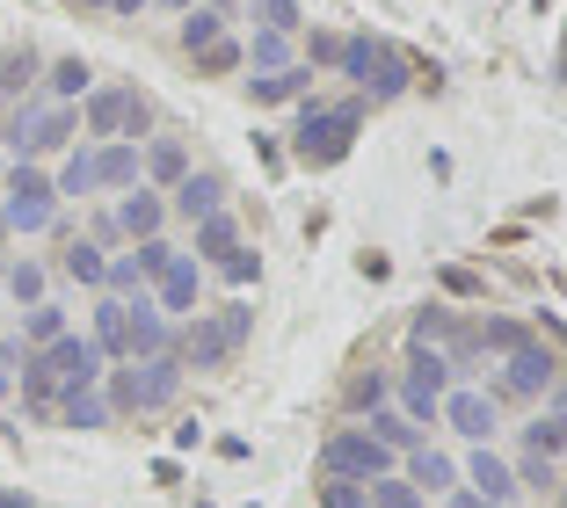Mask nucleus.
<instances>
[{
	"instance_id": "obj_1",
	"label": "nucleus",
	"mask_w": 567,
	"mask_h": 508,
	"mask_svg": "<svg viewBox=\"0 0 567 508\" xmlns=\"http://www.w3.org/2000/svg\"><path fill=\"white\" fill-rule=\"evenodd\" d=\"M357 132H364V102H334V110L306 102V116H299V160L306 167H334L342 153L357 146Z\"/></svg>"
},
{
	"instance_id": "obj_2",
	"label": "nucleus",
	"mask_w": 567,
	"mask_h": 508,
	"mask_svg": "<svg viewBox=\"0 0 567 508\" xmlns=\"http://www.w3.org/2000/svg\"><path fill=\"white\" fill-rule=\"evenodd\" d=\"M183 393V356H132V371L110 385V407H124V414H153V407H167V400Z\"/></svg>"
},
{
	"instance_id": "obj_3",
	"label": "nucleus",
	"mask_w": 567,
	"mask_h": 508,
	"mask_svg": "<svg viewBox=\"0 0 567 508\" xmlns=\"http://www.w3.org/2000/svg\"><path fill=\"white\" fill-rule=\"evenodd\" d=\"M248 328H255V312H248V305L197 312V328H189V349H183V363H189V371H218V363H226L240 342H248Z\"/></svg>"
},
{
	"instance_id": "obj_4",
	"label": "nucleus",
	"mask_w": 567,
	"mask_h": 508,
	"mask_svg": "<svg viewBox=\"0 0 567 508\" xmlns=\"http://www.w3.org/2000/svg\"><path fill=\"white\" fill-rule=\"evenodd\" d=\"M342 73H350V81H364L379 102L408 95V59L393 44H379V37H342Z\"/></svg>"
},
{
	"instance_id": "obj_5",
	"label": "nucleus",
	"mask_w": 567,
	"mask_h": 508,
	"mask_svg": "<svg viewBox=\"0 0 567 508\" xmlns=\"http://www.w3.org/2000/svg\"><path fill=\"white\" fill-rule=\"evenodd\" d=\"M320 465H328V479H385L393 473V450H385L371 428H342V436H328L320 443Z\"/></svg>"
},
{
	"instance_id": "obj_6",
	"label": "nucleus",
	"mask_w": 567,
	"mask_h": 508,
	"mask_svg": "<svg viewBox=\"0 0 567 508\" xmlns=\"http://www.w3.org/2000/svg\"><path fill=\"white\" fill-rule=\"evenodd\" d=\"M0 189H8V204H0V218H8V232H44V226H51V197H59V189H51V182L37 175L30 160H22L16 175L0 182Z\"/></svg>"
},
{
	"instance_id": "obj_7",
	"label": "nucleus",
	"mask_w": 567,
	"mask_h": 508,
	"mask_svg": "<svg viewBox=\"0 0 567 508\" xmlns=\"http://www.w3.org/2000/svg\"><path fill=\"white\" fill-rule=\"evenodd\" d=\"M37 363H44V377H51V385H66V393H73V385H95V377H102L95 334H87V342H81V334H59L51 349H37Z\"/></svg>"
},
{
	"instance_id": "obj_8",
	"label": "nucleus",
	"mask_w": 567,
	"mask_h": 508,
	"mask_svg": "<svg viewBox=\"0 0 567 508\" xmlns=\"http://www.w3.org/2000/svg\"><path fill=\"white\" fill-rule=\"evenodd\" d=\"M444 385H451V363L436 356V349H415V356H408V385H401L408 414H415V422H436V407H444Z\"/></svg>"
},
{
	"instance_id": "obj_9",
	"label": "nucleus",
	"mask_w": 567,
	"mask_h": 508,
	"mask_svg": "<svg viewBox=\"0 0 567 508\" xmlns=\"http://www.w3.org/2000/svg\"><path fill=\"white\" fill-rule=\"evenodd\" d=\"M73 132H81V110H66V102H59V110H22V116H16L22 160H30V153H59Z\"/></svg>"
},
{
	"instance_id": "obj_10",
	"label": "nucleus",
	"mask_w": 567,
	"mask_h": 508,
	"mask_svg": "<svg viewBox=\"0 0 567 508\" xmlns=\"http://www.w3.org/2000/svg\"><path fill=\"white\" fill-rule=\"evenodd\" d=\"M197 291H204V262L197 255H175V262L153 277V305L161 312H197Z\"/></svg>"
},
{
	"instance_id": "obj_11",
	"label": "nucleus",
	"mask_w": 567,
	"mask_h": 508,
	"mask_svg": "<svg viewBox=\"0 0 567 508\" xmlns=\"http://www.w3.org/2000/svg\"><path fill=\"white\" fill-rule=\"evenodd\" d=\"M553 371H560V363H553L538 342L509 349V371H502V400H532V393H546V385H553Z\"/></svg>"
},
{
	"instance_id": "obj_12",
	"label": "nucleus",
	"mask_w": 567,
	"mask_h": 508,
	"mask_svg": "<svg viewBox=\"0 0 567 508\" xmlns=\"http://www.w3.org/2000/svg\"><path fill=\"white\" fill-rule=\"evenodd\" d=\"M436 414H444L458 436H473V443L495 436V393H444V407H436Z\"/></svg>"
},
{
	"instance_id": "obj_13",
	"label": "nucleus",
	"mask_w": 567,
	"mask_h": 508,
	"mask_svg": "<svg viewBox=\"0 0 567 508\" xmlns=\"http://www.w3.org/2000/svg\"><path fill=\"white\" fill-rule=\"evenodd\" d=\"M132 95H138V87H95V95H87L81 124L102 138V146H110V138H124V110H132Z\"/></svg>"
},
{
	"instance_id": "obj_14",
	"label": "nucleus",
	"mask_w": 567,
	"mask_h": 508,
	"mask_svg": "<svg viewBox=\"0 0 567 508\" xmlns=\"http://www.w3.org/2000/svg\"><path fill=\"white\" fill-rule=\"evenodd\" d=\"M218 204H226V175H212V167H197V175H183L175 182V211L197 226V218H212Z\"/></svg>"
},
{
	"instance_id": "obj_15",
	"label": "nucleus",
	"mask_w": 567,
	"mask_h": 508,
	"mask_svg": "<svg viewBox=\"0 0 567 508\" xmlns=\"http://www.w3.org/2000/svg\"><path fill=\"white\" fill-rule=\"evenodd\" d=\"M132 182H138V146L110 138V146L95 153V189H132Z\"/></svg>"
},
{
	"instance_id": "obj_16",
	"label": "nucleus",
	"mask_w": 567,
	"mask_h": 508,
	"mask_svg": "<svg viewBox=\"0 0 567 508\" xmlns=\"http://www.w3.org/2000/svg\"><path fill=\"white\" fill-rule=\"evenodd\" d=\"M466 479L487 494V501H509V494H517V473H509L495 450H473V458H466Z\"/></svg>"
},
{
	"instance_id": "obj_17",
	"label": "nucleus",
	"mask_w": 567,
	"mask_h": 508,
	"mask_svg": "<svg viewBox=\"0 0 567 508\" xmlns=\"http://www.w3.org/2000/svg\"><path fill=\"white\" fill-rule=\"evenodd\" d=\"M51 414H59V422H66V428H102V422H110V400H102L95 385H73V393L59 400V407H51Z\"/></svg>"
},
{
	"instance_id": "obj_18",
	"label": "nucleus",
	"mask_w": 567,
	"mask_h": 508,
	"mask_svg": "<svg viewBox=\"0 0 567 508\" xmlns=\"http://www.w3.org/2000/svg\"><path fill=\"white\" fill-rule=\"evenodd\" d=\"M161 197H153V189H132V197H124V211H117V232H132V240H153V232H161Z\"/></svg>"
},
{
	"instance_id": "obj_19",
	"label": "nucleus",
	"mask_w": 567,
	"mask_h": 508,
	"mask_svg": "<svg viewBox=\"0 0 567 508\" xmlns=\"http://www.w3.org/2000/svg\"><path fill=\"white\" fill-rule=\"evenodd\" d=\"M37 73H44V59H37L30 44H16V51H0V102H16L22 87L37 81Z\"/></svg>"
},
{
	"instance_id": "obj_20",
	"label": "nucleus",
	"mask_w": 567,
	"mask_h": 508,
	"mask_svg": "<svg viewBox=\"0 0 567 508\" xmlns=\"http://www.w3.org/2000/svg\"><path fill=\"white\" fill-rule=\"evenodd\" d=\"M124 328H132V305L124 298H102L95 305V349L102 356H124Z\"/></svg>"
},
{
	"instance_id": "obj_21",
	"label": "nucleus",
	"mask_w": 567,
	"mask_h": 508,
	"mask_svg": "<svg viewBox=\"0 0 567 508\" xmlns=\"http://www.w3.org/2000/svg\"><path fill=\"white\" fill-rule=\"evenodd\" d=\"M234 247H240V226H234V218H226V211L197 218V255H212V262H226Z\"/></svg>"
},
{
	"instance_id": "obj_22",
	"label": "nucleus",
	"mask_w": 567,
	"mask_h": 508,
	"mask_svg": "<svg viewBox=\"0 0 567 508\" xmlns=\"http://www.w3.org/2000/svg\"><path fill=\"white\" fill-rule=\"evenodd\" d=\"M59 334H66V312H59V305H30V312H22V342H30V349H51Z\"/></svg>"
},
{
	"instance_id": "obj_23",
	"label": "nucleus",
	"mask_w": 567,
	"mask_h": 508,
	"mask_svg": "<svg viewBox=\"0 0 567 508\" xmlns=\"http://www.w3.org/2000/svg\"><path fill=\"white\" fill-rule=\"evenodd\" d=\"M146 167H153V182H183V175H189L183 138H153V146H146Z\"/></svg>"
},
{
	"instance_id": "obj_24",
	"label": "nucleus",
	"mask_w": 567,
	"mask_h": 508,
	"mask_svg": "<svg viewBox=\"0 0 567 508\" xmlns=\"http://www.w3.org/2000/svg\"><path fill=\"white\" fill-rule=\"evenodd\" d=\"M408 479H415V487H430V494H451V487H458V465L436 458V450H422V458L408 465Z\"/></svg>"
},
{
	"instance_id": "obj_25",
	"label": "nucleus",
	"mask_w": 567,
	"mask_h": 508,
	"mask_svg": "<svg viewBox=\"0 0 567 508\" xmlns=\"http://www.w3.org/2000/svg\"><path fill=\"white\" fill-rule=\"evenodd\" d=\"M218 22H226L218 8H189V15H183V51H189V59H197L204 44H218V37H226Z\"/></svg>"
},
{
	"instance_id": "obj_26",
	"label": "nucleus",
	"mask_w": 567,
	"mask_h": 508,
	"mask_svg": "<svg viewBox=\"0 0 567 508\" xmlns=\"http://www.w3.org/2000/svg\"><path fill=\"white\" fill-rule=\"evenodd\" d=\"M66 277H81L87 291H102V283H110V262H102L87 240H73V247H66Z\"/></svg>"
},
{
	"instance_id": "obj_27",
	"label": "nucleus",
	"mask_w": 567,
	"mask_h": 508,
	"mask_svg": "<svg viewBox=\"0 0 567 508\" xmlns=\"http://www.w3.org/2000/svg\"><path fill=\"white\" fill-rule=\"evenodd\" d=\"M248 87H255V102H291V95H306V73L277 66V73H262V81H248Z\"/></svg>"
},
{
	"instance_id": "obj_28",
	"label": "nucleus",
	"mask_w": 567,
	"mask_h": 508,
	"mask_svg": "<svg viewBox=\"0 0 567 508\" xmlns=\"http://www.w3.org/2000/svg\"><path fill=\"white\" fill-rule=\"evenodd\" d=\"M51 189H59V197H87V189H95V153H73V160L59 167Z\"/></svg>"
},
{
	"instance_id": "obj_29",
	"label": "nucleus",
	"mask_w": 567,
	"mask_h": 508,
	"mask_svg": "<svg viewBox=\"0 0 567 508\" xmlns=\"http://www.w3.org/2000/svg\"><path fill=\"white\" fill-rule=\"evenodd\" d=\"M234 66H248V44H234V37H218V44L197 51V73H234Z\"/></svg>"
},
{
	"instance_id": "obj_30",
	"label": "nucleus",
	"mask_w": 567,
	"mask_h": 508,
	"mask_svg": "<svg viewBox=\"0 0 567 508\" xmlns=\"http://www.w3.org/2000/svg\"><path fill=\"white\" fill-rule=\"evenodd\" d=\"M87 81H95V73H87V59H59V66H51V95H59V102L87 95Z\"/></svg>"
},
{
	"instance_id": "obj_31",
	"label": "nucleus",
	"mask_w": 567,
	"mask_h": 508,
	"mask_svg": "<svg viewBox=\"0 0 567 508\" xmlns=\"http://www.w3.org/2000/svg\"><path fill=\"white\" fill-rule=\"evenodd\" d=\"M473 342H481V349H502V356H509V349H524L532 334H524L517 320H481V328H473Z\"/></svg>"
},
{
	"instance_id": "obj_32",
	"label": "nucleus",
	"mask_w": 567,
	"mask_h": 508,
	"mask_svg": "<svg viewBox=\"0 0 567 508\" xmlns=\"http://www.w3.org/2000/svg\"><path fill=\"white\" fill-rule=\"evenodd\" d=\"M524 443H532L538 458H560V450H567V422H553V414H538V422L524 428Z\"/></svg>"
},
{
	"instance_id": "obj_33",
	"label": "nucleus",
	"mask_w": 567,
	"mask_h": 508,
	"mask_svg": "<svg viewBox=\"0 0 567 508\" xmlns=\"http://www.w3.org/2000/svg\"><path fill=\"white\" fill-rule=\"evenodd\" d=\"M371 508H422L415 479H371Z\"/></svg>"
},
{
	"instance_id": "obj_34",
	"label": "nucleus",
	"mask_w": 567,
	"mask_h": 508,
	"mask_svg": "<svg viewBox=\"0 0 567 508\" xmlns=\"http://www.w3.org/2000/svg\"><path fill=\"white\" fill-rule=\"evenodd\" d=\"M320 508H371V487L364 479H328V487H320Z\"/></svg>"
},
{
	"instance_id": "obj_35",
	"label": "nucleus",
	"mask_w": 567,
	"mask_h": 508,
	"mask_svg": "<svg viewBox=\"0 0 567 508\" xmlns=\"http://www.w3.org/2000/svg\"><path fill=\"white\" fill-rule=\"evenodd\" d=\"M8 283H16L22 305H44V269H37V262H16V277H8Z\"/></svg>"
},
{
	"instance_id": "obj_36",
	"label": "nucleus",
	"mask_w": 567,
	"mask_h": 508,
	"mask_svg": "<svg viewBox=\"0 0 567 508\" xmlns=\"http://www.w3.org/2000/svg\"><path fill=\"white\" fill-rule=\"evenodd\" d=\"M255 15H262L269 30H299V0H255Z\"/></svg>"
},
{
	"instance_id": "obj_37",
	"label": "nucleus",
	"mask_w": 567,
	"mask_h": 508,
	"mask_svg": "<svg viewBox=\"0 0 567 508\" xmlns=\"http://www.w3.org/2000/svg\"><path fill=\"white\" fill-rule=\"evenodd\" d=\"M146 132H153V102H146V95H132V110H124V146H138Z\"/></svg>"
},
{
	"instance_id": "obj_38",
	"label": "nucleus",
	"mask_w": 567,
	"mask_h": 508,
	"mask_svg": "<svg viewBox=\"0 0 567 508\" xmlns=\"http://www.w3.org/2000/svg\"><path fill=\"white\" fill-rule=\"evenodd\" d=\"M248 59H255L262 73H277V66H284V30H262V37H255V51H248Z\"/></svg>"
},
{
	"instance_id": "obj_39",
	"label": "nucleus",
	"mask_w": 567,
	"mask_h": 508,
	"mask_svg": "<svg viewBox=\"0 0 567 508\" xmlns=\"http://www.w3.org/2000/svg\"><path fill=\"white\" fill-rule=\"evenodd\" d=\"M350 407H385V377H350Z\"/></svg>"
},
{
	"instance_id": "obj_40",
	"label": "nucleus",
	"mask_w": 567,
	"mask_h": 508,
	"mask_svg": "<svg viewBox=\"0 0 567 508\" xmlns=\"http://www.w3.org/2000/svg\"><path fill=\"white\" fill-rule=\"evenodd\" d=\"M306 51H313V66H342V37H328V30L306 37Z\"/></svg>"
},
{
	"instance_id": "obj_41",
	"label": "nucleus",
	"mask_w": 567,
	"mask_h": 508,
	"mask_svg": "<svg viewBox=\"0 0 567 508\" xmlns=\"http://www.w3.org/2000/svg\"><path fill=\"white\" fill-rule=\"evenodd\" d=\"M524 487H560V473H553V458H538V450H532V458H524Z\"/></svg>"
},
{
	"instance_id": "obj_42",
	"label": "nucleus",
	"mask_w": 567,
	"mask_h": 508,
	"mask_svg": "<svg viewBox=\"0 0 567 508\" xmlns=\"http://www.w3.org/2000/svg\"><path fill=\"white\" fill-rule=\"evenodd\" d=\"M0 508H37L30 494H16V487H0Z\"/></svg>"
},
{
	"instance_id": "obj_43",
	"label": "nucleus",
	"mask_w": 567,
	"mask_h": 508,
	"mask_svg": "<svg viewBox=\"0 0 567 508\" xmlns=\"http://www.w3.org/2000/svg\"><path fill=\"white\" fill-rule=\"evenodd\" d=\"M110 8H117V15H138V8H146V0H110Z\"/></svg>"
},
{
	"instance_id": "obj_44",
	"label": "nucleus",
	"mask_w": 567,
	"mask_h": 508,
	"mask_svg": "<svg viewBox=\"0 0 567 508\" xmlns=\"http://www.w3.org/2000/svg\"><path fill=\"white\" fill-rule=\"evenodd\" d=\"M560 81H567V44H560Z\"/></svg>"
},
{
	"instance_id": "obj_45",
	"label": "nucleus",
	"mask_w": 567,
	"mask_h": 508,
	"mask_svg": "<svg viewBox=\"0 0 567 508\" xmlns=\"http://www.w3.org/2000/svg\"><path fill=\"white\" fill-rule=\"evenodd\" d=\"M0 247H8V218H0Z\"/></svg>"
},
{
	"instance_id": "obj_46",
	"label": "nucleus",
	"mask_w": 567,
	"mask_h": 508,
	"mask_svg": "<svg viewBox=\"0 0 567 508\" xmlns=\"http://www.w3.org/2000/svg\"><path fill=\"white\" fill-rule=\"evenodd\" d=\"M0 400H8V371H0Z\"/></svg>"
},
{
	"instance_id": "obj_47",
	"label": "nucleus",
	"mask_w": 567,
	"mask_h": 508,
	"mask_svg": "<svg viewBox=\"0 0 567 508\" xmlns=\"http://www.w3.org/2000/svg\"><path fill=\"white\" fill-rule=\"evenodd\" d=\"M167 8H189V0H167Z\"/></svg>"
},
{
	"instance_id": "obj_48",
	"label": "nucleus",
	"mask_w": 567,
	"mask_h": 508,
	"mask_svg": "<svg viewBox=\"0 0 567 508\" xmlns=\"http://www.w3.org/2000/svg\"><path fill=\"white\" fill-rule=\"evenodd\" d=\"M87 8H110V0H87Z\"/></svg>"
},
{
	"instance_id": "obj_49",
	"label": "nucleus",
	"mask_w": 567,
	"mask_h": 508,
	"mask_svg": "<svg viewBox=\"0 0 567 508\" xmlns=\"http://www.w3.org/2000/svg\"><path fill=\"white\" fill-rule=\"evenodd\" d=\"M560 508H567V487H560Z\"/></svg>"
},
{
	"instance_id": "obj_50",
	"label": "nucleus",
	"mask_w": 567,
	"mask_h": 508,
	"mask_svg": "<svg viewBox=\"0 0 567 508\" xmlns=\"http://www.w3.org/2000/svg\"><path fill=\"white\" fill-rule=\"evenodd\" d=\"M0 182H8V175H0Z\"/></svg>"
}]
</instances>
